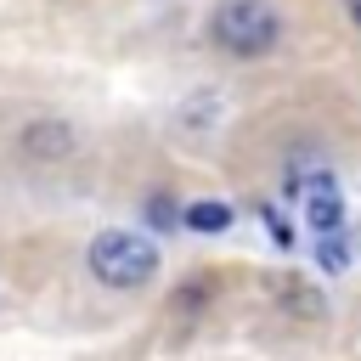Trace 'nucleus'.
Wrapping results in <instances>:
<instances>
[{"label":"nucleus","instance_id":"obj_9","mask_svg":"<svg viewBox=\"0 0 361 361\" xmlns=\"http://www.w3.org/2000/svg\"><path fill=\"white\" fill-rule=\"evenodd\" d=\"M316 259H322V271H344V259H350V254H344V243H338V237H322V243H316Z\"/></svg>","mask_w":361,"mask_h":361},{"label":"nucleus","instance_id":"obj_10","mask_svg":"<svg viewBox=\"0 0 361 361\" xmlns=\"http://www.w3.org/2000/svg\"><path fill=\"white\" fill-rule=\"evenodd\" d=\"M350 17H355V23H361V0H350Z\"/></svg>","mask_w":361,"mask_h":361},{"label":"nucleus","instance_id":"obj_8","mask_svg":"<svg viewBox=\"0 0 361 361\" xmlns=\"http://www.w3.org/2000/svg\"><path fill=\"white\" fill-rule=\"evenodd\" d=\"M259 220H265V231L276 237V248H293V231H288V220H282L271 203H259Z\"/></svg>","mask_w":361,"mask_h":361},{"label":"nucleus","instance_id":"obj_2","mask_svg":"<svg viewBox=\"0 0 361 361\" xmlns=\"http://www.w3.org/2000/svg\"><path fill=\"white\" fill-rule=\"evenodd\" d=\"M209 39L231 56H271L282 39V17L271 0H220L209 11Z\"/></svg>","mask_w":361,"mask_h":361},{"label":"nucleus","instance_id":"obj_5","mask_svg":"<svg viewBox=\"0 0 361 361\" xmlns=\"http://www.w3.org/2000/svg\"><path fill=\"white\" fill-rule=\"evenodd\" d=\"M305 214H310V231H316V237H338V231H344V203H338V180H333V175L310 186V209H305Z\"/></svg>","mask_w":361,"mask_h":361},{"label":"nucleus","instance_id":"obj_1","mask_svg":"<svg viewBox=\"0 0 361 361\" xmlns=\"http://www.w3.org/2000/svg\"><path fill=\"white\" fill-rule=\"evenodd\" d=\"M85 265H90V276L102 288L135 293V288H147L158 276V243L141 237V231H102V237H90Z\"/></svg>","mask_w":361,"mask_h":361},{"label":"nucleus","instance_id":"obj_7","mask_svg":"<svg viewBox=\"0 0 361 361\" xmlns=\"http://www.w3.org/2000/svg\"><path fill=\"white\" fill-rule=\"evenodd\" d=\"M147 220H152L158 231H180V226H186V209H175V203L158 192V197H147Z\"/></svg>","mask_w":361,"mask_h":361},{"label":"nucleus","instance_id":"obj_3","mask_svg":"<svg viewBox=\"0 0 361 361\" xmlns=\"http://www.w3.org/2000/svg\"><path fill=\"white\" fill-rule=\"evenodd\" d=\"M17 152H23L28 164H62V158L79 152V130H73L68 118H56V113L28 118V124L17 130Z\"/></svg>","mask_w":361,"mask_h":361},{"label":"nucleus","instance_id":"obj_6","mask_svg":"<svg viewBox=\"0 0 361 361\" xmlns=\"http://www.w3.org/2000/svg\"><path fill=\"white\" fill-rule=\"evenodd\" d=\"M226 226H231V203H220V197H197V203H186V231L214 237V231H226Z\"/></svg>","mask_w":361,"mask_h":361},{"label":"nucleus","instance_id":"obj_4","mask_svg":"<svg viewBox=\"0 0 361 361\" xmlns=\"http://www.w3.org/2000/svg\"><path fill=\"white\" fill-rule=\"evenodd\" d=\"M265 288H271L276 305H282L288 316H299V322H322V316H327V299H322L305 276H288V271H282V276H265Z\"/></svg>","mask_w":361,"mask_h":361}]
</instances>
